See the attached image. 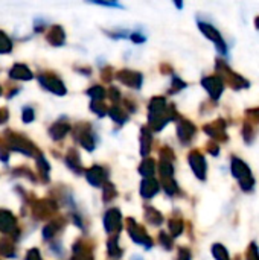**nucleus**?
<instances>
[{
  "mask_svg": "<svg viewBox=\"0 0 259 260\" xmlns=\"http://www.w3.org/2000/svg\"><path fill=\"white\" fill-rule=\"evenodd\" d=\"M121 81L131 85V87H139L140 84V76L133 73V72H124V75H121Z\"/></svg>",
  "mask_w": 259,
  "mask_h": 260,
  "instance_id": "16",
  "label": "nucleus"
},
{
  "mask_svg": "<svg viewBox=\"0 0 259 260\" xmlns=\"http://www.w3.org/2000/svg\"><path fill=\"white\" fill-rule=\"evenodd\" d=\"M246 260H259V247L256 242H250L246 253Z\"/></svg>",
  "mask_w": 259,
  "mask_h": 260,
  "instance_id": "19",
  "label": "nucleus"
},
{
  "mask_svg": "<svg viewBox=\"0 0 259 260\" xmlns=\"http://www.w3.org/2000/svg\"><path fill=\"white\" fill-rule=\"evenodd\" d=\"M160 241H162V245H163L166 250H171V248H172V241H171V238H169L168 235L160 233Z\"/></svg>",
  "mask_w": 259,
  "mask_h": 260,
  "instance_id": "25",
  "label": "nucleus"
},
{
  "mask_svg": "<svg viewBox=\"0 0 259 260\" xmlns=\"http://www.w3.org/2000/svg\"><path fill=\"white\" fill-rule=\"evenodd\" d=\"M32 119H34L32 110H31V108H24V111H23V120H24V122H31Z\"/></svg>",
  "mask_w": 259,
  "mask_h": 260,
  "instance_id": "31",
  "label": "nucleus"
},
{
  "mask_svg": "<svg viewBox=\"0 0 259 260\" xmlns=\"http://www.w3.org/2000/svg\"><path fill=\"white\" fill-rule=\"evenodd\" d=\"M215 69L218 70V76L223 79V82L226 84L227 82V85L231 87V88H234V90H246V88H250V81L249 79H246L244 76H241L240 73H237L235 70H232L231 69V66L226 62V61H223V59H217V62H215Z\"/></svg>",
  "mask_w": 259,
  "mask_h": 260,
  "instance_id": "1",
  "label": "nucleus"
},
{
  "mask_svg": "<svg viewBox=\"0 0 259 260\" xmlns=\"http://www.w3.org/2000/svg\"><path fill=\"white\" fill-rule=\"evenodd\" d=\"M208 151H209L211 155H218V154H220V146H218V143H209V145H208Z\"/></svg>",
  "mask_w": 259,
  "mask_h": 260,
  "instance_id": "29",
  "label": "nucleus"
},
{
  "mask_svg": "<svg viewBox=\"0 0 259 260\" xmlns=\"http://www.w3.org/2000/svg\"><path fill=\"white\" fill-rule=\"evenodd\" d=\"M172 85H174V90H172V91H177V90H182V88H185V87H186V84H185L182 79H179V78H174Z\"/></svg>",
  "mask_w": 259,
  "mask_h": 260,
  "instance_id": "30",
  "label": "nucleus"
},
{
  "mask_svg": "<svg viewBox=\"0 0 259 260\" xmlns=\"http://www.w3.org/2000/svg\"><path fill=\"white\" fill-rule=\"evenodd\" d=\"M26 260H40V253L37 250H31L29 256L26 257Z\"/></svg>",
  "mask_w": 259,
  "mask_h": 260,
  "instance_id": "32",
  "label": "nucleus"
},
{
  "mask_svg": "<svg viewBox=\"0 0 259 260\" xmlns=\"http://www.w3.org/2000/svg\"><path fill=\"white\" fill-rule=\"evenodd\" d=\"M163 186H165V190H166V193H168V195H172V193H176V192H177V184H176L174 181H171V180L165 181V183H163Z\"/></svg>",
  "mask_w": 259,
  "mask_h": 260,
  "instance_id": "23",
  "label": "nucleus"
},
{
  "mask_svg": "<svg viewBox=\"0 0 259 260\" xmlns=\"http://www.w3.org/2000/svg\"><path fill=\"white\" fill-rule=\"evenodd\" d=\"M159 189H160V186H159V183H157L156 180H145V181L142 183V195H143L145 198L154 197V195L159 192Z\"/></svg>",
  "mask_w": 259,
  "mask_h": 260,
  "instance_id": "10",
  "label": "nucleus"
},
{
  "mask_svg": "<svg viewBox=\"0 0 259 260\" xmlns=\"http://www.w3.org/2000/svg\"><path fill=\"white\" fill-rule=\"evenodd\" d=\"M202 85L205 87V90L209 93V96H211L215 102L221 98V94H223V91H224V87H226V84L223 82V79H221L218 75L203 78V79H202Z\"/></svg>",
  "mask_w": 259,
  "mask_h": 260,
  "instance_id": "4",
  "label": "nucleus"
},
{
  "mask_svg": "<svg viewBox=\"0 0 259 260\" xmlns=\"http://www.w3.org/2000/svg\"><path fill=\"white\" fill-rule=\"evenodd\" d=\"M89 94H92L95 99H102V96H104V90H102V88H99V87H95V88H92V90L89 91Z\"/></svg>",
  "mask_w": 259,
  "mask_h": 260,
  "instance_id": "27",
  "label": "nucleus"
},
{
  "mask_svg": "<svg viewBox=\"0 0 259 260\" xmlns=\"http://www.w3.org/2000/svg\"><path fill=\"white\" fill-rule=\"evenodd\" d=\"M226 125H227V122H224L223 119H218V120H215L212 123L205 125L203 129L209 137H212L215 140V143L217 142H226L229 139L227 134H226Z\"/></svg>",
  "mask_w": 259,
  "mask_h": 260,
  "instance_id": "6",
  "label": "nucleus"
},
{
  "mask_svg": "<svg viewBox=\"0 0 259 260\" xmlns=\"http://www.w3.org/2000/svg\"><path fill=\"white\" fill-rule=\"evenodd\" d=\"M198 29L202 30V34H203L208 40H211V41L215 44L217 50H218L221 55H227V52H229L227 44H226V41H224V38L221 37V34H220L218 29H215L212 24H209V23H206V21H202V20L198 21Z\"/></svg>",
  "mask_w": 259,
  "mask_h": 260,
  "instance_id": "3",
  "label": "nucleus"
},
{
  "mask_svg": "<svg viewBox=\"0 0 259 260\" xmlns=\"http://www.w3.org/2000/svg\"><path fill=\"white\" fill-rule=\"evenodd\" d=\"M169 230H171V235L174 238L180 236L183 233V222H182V219H172L169 222Z\"/></svg>",
  "mask_w": 259,
  "mask_h": 260,
  "instance_id": "18",
  "label": "nucleus"
},
{
  "mask_svg": "<svg viewBox=\"0 0 259 260\" xmlns=\"http://www.w3.org/2000/svg\"><path fill=\"white\" fill-rule=\"evenodd\" d=\"M231 171L232 175L238 180V184L241 187V190L244 192H250L255 187V178L252 175V171L249 168V165L246 161H243L238 157H232L231 160Z\"/></svg>",
  "mask_w": 259,
  "mask_h": 260,
  "instance_id": "2",
  "label": "nucleus"
},
{
  "mask_svg": "<svg viewBox=\"0 0 259 260\" xmlns=\"http://www.w3.org/2000/svg\"><path fill=\"white\" fill-rule=\"evenodd\" d=\"M246 113H247V116H252V117H255V119L259 120V108H249Z\"/></svg>",
  "mask_w": 259,
  "mask_h": 260,
  "instance_id": "33",
  "label": "nucleus"
},
{
  "mask_svg": "<svg viewBox=\"0 0 259 260\" xmlns=\"http://www.w3.org/2000/svg\"><path fill=\"white\" fill-rule=\"evenodd\" d=\"M9 49H11V43H9V40H8L3 34H0V52H2V50L8 52Z\"/></svg>",
  "mask_w": 259,
  "mask_h": 260,
  "instance_id": "26",
  "label": "nucleus"
},
{
  "mask_svg": "<svg viewBox=\"0 0 259 260\" xmlns=\"http://www.w3.org/2000/svg\"><path fill=\"white\" fill-rule=\"evenodd\" d=\"M140 172L145 177H151L154 174V161L153 160H145L143 165L140 166Z\"/></svg>",
  "mask_w": 259,
  "mask_h": 260,
  "instance_id": "21",
  "label": "nucleus"
},
{
  "mask_svg": "<svg viewBox=\"0 0 259 260\" xmlns=\"http://www.w3.org/2000/svg\"><path fill=\"white\" fill-rule=\"evenodd\" d=\"M87 178L93 186H99L105 180V172L101 168H93L87 172Z\"/></svg>",
  "mask_w": 259,
  "mask_h": 260,
  "instance_id": "11",
  "label": "nucleus"
},
{
  "mask_svg": "<svg viewBox=\"0 0 259 260\" xmlns=\"http://www.w3.org/2000/svg\"><path fill=\"white\" fill-rule=\"evenodd\" d=\"M147 216H148L150 222H151V224H154V225H159V224L162 222V215H160L159 212L153 210V209H150V210H148Z\"/></svg>",
  "mask_w": 259,
  "mask_h": 260,
  "instance_id": "22",
  "label": "nucleus"
},
{
  "mask_svg": "<svg viewBox=\"0 0 259 260\" xmlns=\"http://www.w3.org/2000/svg\"><path fill=\"white\" fill-rule=\"evenodd\" d=\"M188 160H189L191 169L194 171L195 177H197L200 181H205L206 177H208V163H206V158L202 155V152L192 151V152L188 155Z\"/></svg>",
  "mask_w": 259,
  "mask_h": 260,
  "instance_id": "5",
  "label": "nucleus"
},
{
  "mask_svg": "<svg viewBox=\"0 0 259 260\" xmlns=\"http://www.w3.org/2000/svg\"><path fill=\"white\" fill-rule=\"evenodd\" d=\"M160 174H162V177H163V178H166V180L172 177V174H174V168H172L171 161H165V160H162V161H160Z\"/></svg>",
  "mask_w": 259,
  "mask_h": 260,
  "instance_id": "17",
  "label": "nucleus"
},
{
  "mask_svg": "<svg viewBox=\"0 0 259 260\" xmlns=\"http://www.w3.org/2000/svg\"><path fill=\"white\" fill-rule=\"evenodd\" d=\"M110 116H113V119L118 120L119 123H122V122L125 120V114H124L122 111H118V108H113V110L110 111Z\"/></svg>",
  "mask_w": 259,
  "mask_h": 260,
  "instance_id": "24",
  "label": "nucleus"
},
{
  "mask_svg": "<svg viewBox=\"0 0 259 260\" xmlns=\"http://www.w3.org/2000/svg\"><path fill=\"white\" fill-rule=\"evenodd\" d=\"M14 222H15V221H14V218H12L11 213H8V212H0V230L9 232V230L12 229Z\"/></svg>",
  "mask_w": 259,
  "mask_h": 260,
  "instance_id": "15",
  "label": "nucleus"
},
{
  "mask_svg": "<svg viewBox=\"0 0 259 260\" xmlns=\"http://www.w3.org/2000/svg\"><path fill=\"white\" fill-rule=\"evenodd\" d=\"M40 81L43 82V85H44L46 88L52 90V91L56 93V94H64V93H66V90H64L61 81H58V79H55V78H44V76H41Z\"/></svg>",
  "mask_w": 259,
  "mask_h": 260,
  "instance_id": "8",
  "label": "nucleus"
},
{
  "mask_svg": "<svg viewBox=\"0 0 259 260\" xmlns=\"http://www.w3.org/2000/svg\"><path fill=\"white\" fill-rule=\"evenodd\" d=\"M255 27H256V29L259 30V15L256 17V18H255Z\"/></svg>",
  "mask_w": 259,
  "mask_h": 260,
  "instance_id": "34",
  "label": "nucleus"
},
{
  "mask_svg": "<svg viewBox=\"0 0 259 260\" xmlns=\"http://www.w3.org/2000/svg\"><path fill=\"white\" fill-rule=\"evenodd\" d=\"M179 260H191V251L188 248H180V251H179Z\"/></svg>",
  "mask_w": 259,
  "mask_h": 260,
  "instance_id": "28",
  "label": "nucleus"
},
{
  "mask_svg": "<svg viewBox=\"0 0 259 260\" xmlns=\"http://www.w3.org/2000/svg\"><path fill=\"white\" fill-rule=\"evenodd\" d=\"M11 76L15 78V79H31V78H32L29 69L24 67V66H20V64L15 66V67L11 70Z\"/></svg>",
  "mask_w": 259,
  "mask_h": 260,
  "instance_id": "14",
  "label": "nucleus"
},
{
  "mask_svg": "<svg viewBox=\"0 0 259 260\" xmlns=\"http://www.w3.org/2000/svg\"><path fill=\"white\" fill-rule=\"evenodd\" d=\"M211 251H212V256H214L215 260H231L229 251L221 244H214L212 248H211Z\"/></svg>",
  "mask_w": 259,
  "mask_h": 260,
  "instance_id": "13",
  "label": "nucleus"
},
{
  "mask_svg": "<svg viewBox=\"0 0 259 260\" xmlns=\"http://www.w3.org/2000/svg\"><path fill=\"white\" fill-rule=\"evenodd\" d=\"M69 129V126L67 125H63V123H56L52 129H50V134H52V137L53 139H61L64 134H66V131Z\"/></svg>",
  "mask_w": 259,
  "mask_h": 260,
  "instance_id": "20",
  "label": "nucleus"
},
{
  "mask_svg": "<svg viewBox=\"0 0 259 260\" xmlns=\"http://www.w3.org/2000/svg\"><path fill=\"white\" fill-rule=\"evenodd\" d=\"M241 134H243V140H244L246 145H252L253 143V140H255V128H253V125L249 120H246L243 123Z\"/></svg>",
  "mask_w": 259,
  "mask_h": 260,
  "instance_id": "12",
  "label": "nucleus"
},
{
  "mask_svg": "<svg viewBox=\"0 0 259 260\" xmlns=\"http://www.w3.org/2000/svg\"><path fill=\"white\" fill-rule=\"evenodd\" d=\"M195 131H197L195 125L191 123L189 120H182V122H179V125H177V136H179L180 142L185 143V145L189 143V142L194 139Z\"/></svg>",
  "mask_w": 259,
  "mask_h": 260,
  "instance_id": "7",
  "label": "nucleus"
},
{
  "mask_svg": "<svg viewBox=\"0 0 259 260\" xmlns=\"http://www.w3.org/2000/svg\"><path fill=\"white\" fill-rule=\"evenodd\" d=\"M105 227L108 232H113L121 227V215L118 210H111L105 216Z\"/></svg>",
  "mask_w": 259,
  "mask_h": 260,
  "instance_id": "9",
  "label": "nucleus"
}]
</instances>
